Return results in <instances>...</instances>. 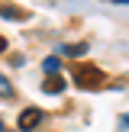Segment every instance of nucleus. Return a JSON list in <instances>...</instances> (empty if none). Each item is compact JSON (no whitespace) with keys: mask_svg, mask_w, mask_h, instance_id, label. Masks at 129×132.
<instances>
[{"mask_svg":"<svg viewBox=\"0 0 129 132\" xmlns=\"http://www.w3.org/2000/svg\"><path fill=\"white\" fill-rule=\"evenodd\" d=\"M74 84L77 87H100V84H107V77L97 68H74Z\"/></svg>","mask_w":129,"mask_h":132,"instance_id":"f257e3e1","label":"nucleus"},{"mask_svg":"<svg viewBox=\"0 0 129 132\" xmlns=\"http://www.w3.org/2000/svg\"><path fill=\"white\" fill-rule=\"evenodd\" d=\"M42 119H45V116H42V110L29 106V110H23V113H19V129H23V132H32Z\"/></svg>","mask_w":129,"mask_h":132,"instance_id":"f03ea898","label":"nucleus"},{"mask_svg":"<svg viewBox=\"0 0 129 132\" xmlns=\"http://www.w3.org/2000/svg\"><path fill=\"white\" fill-rule=\"evenodd\" d=\"M90 52V45H84V42H74V45H58V55H64V58H84Z\"/></svg>","mask_w":129,"mask_h":132,"instance_id":"7ed1b4c3","label":"nucleus"},{"mask_svg":"<svg viewBox=\"0 0 129 132\" xmlns=\"http://www.w3.org/2000/svg\"><path fill=\"white\" fill-rule=\"evenodd\" d=\"M42 90H45V94H61V90H64V77H58V74H49V81L42 84Z\"/></svg>","mask_w":129,"mask_h":132,"instance_id":"20e7f679","label":"nucleus"},{"mask_svg":"<svg viewBox=\"0 0 129 132\" xmlns=\"http://www.w3.org/2000/svg\"><path fill=\"white\" fill-rule=\"evenodd\" d=\"M42 68H45V74H58V71H61V61H58V58H45Z\"/></svg>","mask_w":129,"mask_h":132,"instance_id":"39448f33","label":"nucleus"},{"mask_svg":"<svg viewBox=\"0 0 129 132\" xmlns=\"http://www.w3.org/2000/svg\"><path fill=\"white\" fill-rule=\"evenodd\" d=\"M0 97H13V84L6 81L3 74H0Z\"/></svg>","mask_w":129,"mask_h":132,"instance_id":"423d86ee","label":"nucleus"},{"mask_svg":"<svg viewBox=\"0 0 129 132\" xmlns=\"http://www.w3.org/2000/svg\"><path fill=\"white\" fill-rule=\"evenodd\" d=\"M0 16H6V19H16V16H19V10H13V6H3V10H0Z\"/></svg>","mask_w":129,"mask_h":132,"instance_id":"0eeeda50","label":"nucleus"},{"mask_svg":"<svg viewBox=\"0 0 129 132\" xmlns=\"http://www.w3.org/2000/svg\"><path fill=\"white\" fill-rule=\"evenodd\" d=\"M3 48H6V39H3V36H0V52H3Z\"/></svg>","mask_w":129,"mask_h":132,"instance_id":"6e6552de","label":"nucleus"},{"mask_svg":"<svg viewBox=\"0 0 129 132\" xmlns=\"http://www.w3.org/2000/svg\"><path fill=\"white\" fill-rule=\"evenodd\" d=\"M119 122H123V126H129V116H123V119H119Z\"/></svg>","mask_w":129,"mask_h":132,"instance_id":"1a4fd4ad","label":"nucleus"},{"mask_svg":"<svg viewBox=\"0 0 129 132\" xmlns=\"http://www.w3.org/2000/svg\"><path fill=\"white\" fill-rule=\"evenodd\" d=\"M113 3H129V0H113Z\"/></svg>","mask_w":129,"mask_h":132,"instance_id":"9d476101","label":"nucleus"},{"mask_svg":"<svg viewBox=\"0 0 129 132\" xmlns=\"http://www.w3.org/2000/svg\"><path fill=\"white\" fill-rule=\"evenodd\" d=\"M0 132H3V119H0Z\"/></svg>","mask_w":129,"mask_h":132,"instance_id":"9b49d317","label":"nucleus"}]
</instances>
